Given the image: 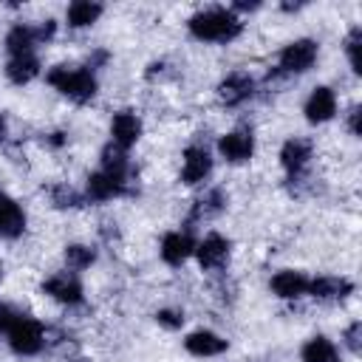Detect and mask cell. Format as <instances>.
<instances>
[{
    "instance_id": "6da1fadb",
    "label": "cell",
    "mask_w": 362,
    "mask_h": 362,
    "mask_svg": "<svg viewBox=\"0 0 362 362\" xmlns=\"http://www.w3.org/2000/svg\"><path fill=\"white\" fill-rule=\"evenodd\" d=\"M189 31L206 42H229L240 34V20L229 8H206L189 17Z\"/></svg>"
},
{
    "instance_id": "7a4b0ae2",
    "label": "cell",
    "mask_w": 362,
    "mask_h": 362,
    "mask_svg": "<svg viewBox=\"0 0 362 362\" xmlns=\"http://www.w3.org/2000/svg\"><path fill=\"white\" fill-rule=\"evenodd\" d=\"M48 82H51L57 90H62L65 96L79 99V102H85V99H90V96L96 93V79H93L90 71H85V68H65V65H57V68L48 71Z\"/></svg>"
},
{
    "instance_id": "3957f363",
    "label": "cell",
    "mask_w": 362,
    "mask_h": 362,
    "mask_svg": "<svg viewBox=\"0 0 362 362\" xmlns=\"http://www.w3.org/2000/svg\"><path fill=\"white\" fill-rule=\"evenodd\" d=\"M6 334H8V342H11V348L17 351V354H37L40 348H42V325L37 322V320H31V317H25V314H20L8 328H6Z\"/></svg>"
},
{
    "instance_id": "277c9868",
    "label": "cell",
    "mask_w": 362,
    "mask_h": 362,
    "mask_svg": "<svg viewBox=\"0 0 362 362\" xmlns=\"http://www.w3.org/2000/svg\"><path fill=\"white\" fill-rule=\"evenodd\" d=\"M317 59V42L314 40H294L280 51V68L286 74H303Z\"/></svg>"
},
{
    "instance_id": "5b68a950",
    "label": "cell",
    "mask_w": 362,
    "mask_h": 362,
    "mask_svg": "<svg viewBox=\"0 0 362 362\" xmlns=\"http://www.w3.org/2000/svg\"><path fill=\"white\" fill-rule=\"evenodd\" d=\"M218 150H221V156H223L226 161L240 164V161H246V158L252 156V150H255V139H252L249 130H232V133L221 136Z\"/></svg>"
},
{
    "instance_id": "8992f818",
    "label": "cell",
    "mask_w": 362,
    "mask_h": 362,
    "mask_svg": "<svg viewBox=\"0 0 362 362\" xmlns=\"http://www.w3.org/2000/svg\"><path fill=\"white\" fill-rule=\"evenodd\" d=\"M337 113V96L331 88H314V93L305 102V119L311 124H322Z\"/></svg>"
},
{
    "instance_id": "52a82bcc",
    "label": "cell",
    "mask_w": 362,
    "mask_h": 362,
    "mask_svg": "<svg viewBox=\"0 0 362 362\" xmlns=\"http://www.w3.org/2000/svg\"><path fill=\"white\" fill-rule=\"evenodd\" d=\"M212 170V158L204 147H187L184 153V170H181V181L184 184H198L209 175Z\"/></svg>"
},
{
    "instance_id": "ba28073f",
    "label": "cell",
    "mask_w": 362,
    "mask_h": 362,
    "mask_svg": "<svg viewBox=\"0 0 362 362\" xmlns=\"http://www.w3.org/2000/svg\"><path fill=\"white\" fill-rule=\"evenodd\" d=\"M110 133H113V144H119V147L124 150V147L136 144V139L141 136V122H139L136 113L122 110V113L113 116V122H110Z\"/></svg>"
},
{
    "instance_id": "9c48e42d",
    "label": "cell",
    "mask_w": 362,
    "mask_h": 362,
    "mask_svg": "<svg viewBox=\"0 0 362 362\" xmlns=\"http://www.w3.org/2000/svg\"><path fill=\"white\" fill-rule=\"evenodd\" d=\"M272 291L283 300H294L300 294L308 291V277L303 272H294V269H283L272 277Z\"/></svg>"
},
{
    "instance_id": "30bf717a",
    "label": "cell",
    "mask_w": 362,
    "mask_h": 362,
    "mask_svg": "<svg viewBox=\"0 0 362 362\" xmlns=\"http://www.w3.org/2000/svg\"><path fill=\"white\" fill-rule=\"evenodd\" d=\"M195 255H198V263H201L204 269H218V266H223L226 257H229V243H226L221 235H209V238H204V240L198 243Z\"/></svg>"
},
{
    "instance_id": "8fae6325",
    "label": "cell",
    "mask_w": 362,
    "mask_h": 362,
    "mask_svg": "<svg viewBox=\"0 0 362 362\" xmlns=\"http://www.w3.org/2000/svg\"><path fill=\"white\" fill-rule=\"evenodd\" d=\"M351 288H354V283L345 280V277H317V280H308V291L317 300H342L345 294H351Z\"/></svg>"
},
{
    "instance_id": "7c38bea8",
    "label": "cell",
    "mask_w": 362,
    "mask_h": 362,
    "mask_svg": "<svg viewBox=\"0 0 362 362\" xmlns=\"http://www.w3.org/2000/svg\"><path fill=\"white\" fill-rule=\"evenodd\" d=\"M23 226H25L23 209L6 192H0V235L3 238H17L23 232Z\"/></svg>"
},
{
    "instance_id": "4fadbf2b",
    "label": "cell",
    "mask_w": 362,
    "mask_h": 362,
    "mask_svg": "<svg viewBox=\"0 0 362 362\" xmlns=\"http://www.w3.org/2000/svg\"><path fill=\"white\" fill-rule=\"evenodd\" d=\"M42 288H45L54 300L68 303V305H76V303L82 300V286H79L74 277H68V274H54L51 280H45Z\"/></svg>"
},
{
    "instance_id": "5bb4252c",
    "label": "cell",
    "mask_w": 362,
    "mask_h": 362,
    "mask_svg": "<svg viewBox=\"0 0 362 362\" xmlns=\"http://www.w3.org/2000/svg\"><path fill=\"white\" fill-rule=\"evenodd\" d=\"M184 348L195 356H215L221 351H226V339H221L218 334L212 331H192L187 339H184Z\"/></svg>"
},
{
    "instance_id": "9a60e30c",
    "label": "cell",
    "mask_w": 362,
    "mask_h": 362,
    "mask_svg": "<svg viewBox=\"0 0 362 362\" xmlns=\"http://www.w3.org/2000/svg\"><path fill=\"white\" fill-rule=\"evenodd\" d=\"M252 79L246 76V74H232V76H226L221 85H218V96L226 102V105H240L243 99H249L252 96Z\"/></svg>"
},
{
    "instance_id": "2e32d148",
    "label": "cell",
    "mask_w": 362,
    "mask_h": 362,
    "mask_svg": "<svg viewBox=\"0 0 362 362\" xmlns=\"http://www.w3.org/2000/svg\"><path fill=\"white\" fill-rule=\"evenodd\" d=\"M189 252H192V240L187 235H181V232L164 235V240H161V257H164V263L181 266L189 257Z\"/></svg>"
},
{
    "instance_id": "e0dca14e",
    "label": "cell",
    "mask_w": 362,
    "mask_h": 362,
    "mask_svg": "<svg viewBox=\"0 0 362 362\" xmlns=\"http://www.w3.org/2000/svg\"><path fill=\"white\" fill-rule=\"evenodd\" d=\"M308 158H311V147H308L303 139H288V141L283 144V150H280V161H283V167H286L288 173L303 170V167L308 164Z\"/></svg>"
},
{
    "instance_id": "ac0fdd59",
    "label": "cell",
    "mask_w": 362,
    "mask_h": 362,
    "mask_svg": "<svg viewBox=\"0 0 362 362\" xmlns=\"http://www.w3.org/2000/svg\"><path fill=\"white\" fill-rule=\"evenodd\" d=\"M303 362H339V354L334 348L331 339L325 337H311L305 345H303Z\"/></svg>"
},
{
    "instance_id": "d6986e66",
    "label": "cell",
    "mask_w": 362,
    "mask_h": 362,
    "mask_svg": "<svg viewBox=\"0 0 362 362\" xmlns=\"http://www.w3.org/2000/svg\"><path fill=\"white\" fill-rule=\"evenodd\" d=\"M37 74H40V62H37L31 54H25V57H11V62L6 65V76H8L14 85L31 82Z\"/></svg>"
},
{
    "instance_id": "ffe728a7",
    "label": "cell",
    "mask_w": 362,
    "mask_h": 362,
    "mask_svg": "<svg viewBox=\"0 0 362 362\" xmlns=\"http://www.w3.org/2000/svg\"><path fill=\"white\" fill-rule=\"evenodd\" d=\"M99 14H102V6H99V3L76 0V3L68 6V25H74V28H85V25L96 23Z\"/></svg>"
},
{
    "instance_id": "44dd1931",
    "label": "cell",
    "mask_w": 362,
    "mask_h": 362,
    "mask_svg": "<svg viewBox=\"0 0 362 362\" xmlns=\"http://www.w3.org/2000/svg\"><path fill=\"white\" fill-rule=\"evenodd\" d=\"M34 42H37V37H34V28H28V25H14L8 31V37H6V48L11 51V57L31 54V45Z\"/></svg>"
},
{
    "instance_id": "7402d4cb",
    "label": "cell",
    "mask_w": 362,
    "mask_h": 362,
    "mask_svg": "<svg viewBox=\"0 0 362 362\" xmlns=\"http://www.w3.org/2000/svg\"><path fill=\"white\" fill-rule=\"evenodd\" d=\"M102 164H105V170H102V173H107L110 178H116V181H122V184H124V173H127V156H124V150H122L119 144L105 147V153H102Z\"/></svg>"
},
{
    "instance_id": "603a6c76",
    "label": "cell",
    "mask_w": 362,
    "mask_h": 362,
    "mask_svg": "<svg viewBox=\"0 0 362 362\" xmlns=\"http://www.w3.org/2000/svg\"><path fill=\"white\" fill-rule=\"evenodd\" d=\"M116 192H122V181L110 178L107 173H93L88 178V195L96 198V201H105V198H113Z\"/></svg>"
},
{
    "instance_id": "cb8c5ba5",
    "label": "cell",
    "mask_w": 362,
    "mask_h": 362,
    "mask_svg": "<svg viewBox=\"0 0 362 362\" xmlns=\"http://www.w3.org/2000/svg\"><path fill=\"white\" fill-rule=\"evenodd\" d=\"M65 260H68V266H74V269H85V266L93 263V252H90L88 246L74 243V246L65 249Z\"/></svg>"
},
{
    "instance_id": "d4e9b609",
    "label": "cell",
    "mask_w": 362,
    "mask_h": 362,
    "mask_svg": "<svg viewBox=\"0 0 362 362\" xmlns=\"http://www.w3.org/2000/svg\"><path fill=\"white\" fill-rule=\"evenodd\" d=\"M359 45H362V31L354 28V31L348 34V40H345V54H348V62H351V68H354L356 74L362 71V62H359Z\"/></svg>"
},
{
    "instance_id": "484cf974",
    "label": "cell",
    "mask_w": 362,
    "mask_h": 362,
    "mask_svg": "<svg viewBox=\"0 0 362 362\" xmlns=\"http://www.w3.org/2000/svg\"><path fill=\"white\" fill-rule=\"evenodd\" d=\"M156 320H158L161 325H167V328H181L184 314H181V311H170V308H164V311L156 314Z\"/></svg>"
},
{
    "instance_id": "4316f807",
    "label": "cell",
    "mask_w": 362,
    "mask_h": 362,
    "mask_svg": "<svg viewBox=\"0 0 362 362\" xmlns=\"http://www.w3.org/2000/svg\"><path fill=\"white\" fill-rule=\"evenodd\" d=\"M54 198H57V204H59V206H76V204H79V198H76V192H74V189H57V195H54Z\"/></svg>"
},
{
    "instance_id": "83f0119b",
    "label": "cell",
    "mask_w": 362,
    "mask_h": 362,
    "mask_svg": "<svg viewBox=\"0 0 362 362\" xmlns=\"http://www.w3.org/2000/svg\"><path fill=\"white\" fill-rule=\"evenodd\" d=\"M359 331H362V325H359V322H354V325L345 331V342H348V348H351L354 354L359 351Z\"/></svg>"
},
{
    "instance_id": "f1b7e54d",
    "label": "cell",
    "mask_w": 362,
    "mask_h": 362,
    "mask_svg": "<svg viewBox=\"0 0 362 362\" xmlns=\"http://www.w3.org/2000/svg\"><path fill=\"white\" fill-rule=\"evenodd\" d=\"M348 127H351V133H354V136H359V107H354V110H351Z\"/></svg>"
},
{
    "instance_id": "f546056e",
    "label": "cell",
    "mask_w": 362,
    "mask_h": 362,
    "mask_svg": "<svg viewBox=\"0 0 362 362\" xmlns=\"http://www.w3.org/2000/svg\"><path fill=\"white\" fill-rule=\"evenodd\" d=\"M235 8H243V11H246V8H249V11H255V8H257V3H238V6H235Z\"/></svg>"
},
{
    "instance_id": "4dcf8cb0",
    "label": "cell",
    "mask_w": 362,
    "mask_h": 362,
    "mask_svg": "<svg viewBox=\"0 0 362 362\" xmlns=\"http://www.w3.org/2000/svg\"><path fill=\"white\" fill-rule=\"evenodd\" d=\"M3 139H6V122L0 119V141H3Z\"/></svg>"
},
{
    "instance_id": "1f68e13d",
    "label": "cell",
    "mask_w": 362,
    "mask_h": 362,
    "mask_svg": "<svg viewBox=\"0 0 362 362\" xmlns=\"http://www.w3.org/2000/svg\"><path fill=\"white\" fill-rule=\"evenodd\" d=\"M0 274H3V269H0Z\"/></svg>"
}]
</instances>
